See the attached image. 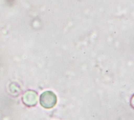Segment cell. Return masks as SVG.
I'll use <instances>...</instances> for the list:
<instances>
[{
  "mask_svg": "<svg viewBox=\"0 0 134 120\" xmlns=\"http://www.w3.org/2000/svg\"><path fill=\"white\" fill-rule=\"evenodd\" d=\"M40 103L45 108H52L57 103V96L51 91H46L40 95Z\"/></svg>",
  "mask_w": 134,
  "mask_h": 120,
  "instance_id": "obj_1",
  "label": "cell"
},
{
  "mask_svg": "<svg viewBox=\"0 0 134 120\" xmlns=\"http://www.w3.org/2000/svg\"><path fill=\"white\" fill-rule=\"evenodd\" d=\"M22 101L27 106H32L36 104L37 102V94L32 90L26 91L23 95Z\"/></svg>",
  "mask_w": 134,
  "mask_h": 120,
  "instance_id": "obj_2",
  "label": "cell"
}]
</instances>
